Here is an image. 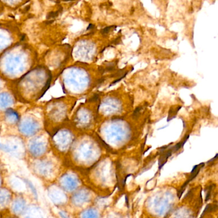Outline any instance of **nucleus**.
<instances>
[{"instance_id":"f257e3e1","label":"nucleus","mask_w":218,"mask_h":218,"mask_svg":"<svg viewBox=\"0 0 218 218\" xmlns=\"http://www.w3.org/2000/svg\"><path fill=\"white\" fill-rule=\"evenodd\" d=\"M90 200L89 193L87 191L81 190L76 193L72 197V202L76 205H83Z\"/></svg>"},{"instance_id":"f03ea898","label":"nucleus","mask_w":218,"mask_h":218,"mask_svg":"<svg viewBox=\"0 0 218 218\" xmlns=\"http://www.w3.org/2000/svg\"><path fill=\"white\" fill-rule=\"evenodd\" d=\"M62 185L65 189L68 191H74L78 186V182L74 178L70 176H67L63 179Z\"/></svg>"},{"instance_id":"7ed1b4c3","label":"nucleus","mask_w":218,"mask_h":218,"mask_svg":"<svg viewBox=\"0 0 218 218\" xmlns=\"http://www.w3.org/2000/svg\"><path fill=\"white\" fill-rule=\"evenodd\" d=\"M25 208V201L22 198H18L14 201L12 210L14 213L19 214L22 212Z\"/></svg>"},{"instance_id":"20e7f679","label":"nucleus","mask_w":218,"mask_h":218,"mask_svg":"<svg viewBox=\"0 0 218 218\" xmlns=\"http://www.w3.org/2000/svg\"><path fill=\"white\" fill-rule=\"evenodd\" d=\"M60 191H51L49 193V196L51 198V200L56 204H60L63 201V194Z\"/></svg>"},{"instance_id":"39448f33","label":"nucleus","mask_w":218,"mask_h":218,"mask_svg":"<svg viewBox=\"0 0 218 218\" xmlns=\"http://www.w3.org/2000/svg\"><path fill=\"white\" fill-rule=\"evenodd\" d=\"M81 218H99V215L95 209H88L82 213Z\"/></svg>"},{"instance_id":"423d86ee","label":"nucleus","mask_w":218,"mask_h":218,"mask_svg":"<svg viewBox=\"0 0 218 218\" xmlns=\"http://www.w3.org/2000/svg\"><path fill=\"white\" fill-rule=\"evenodd\" d=\"M10 194L6 191H0V205L6 204L10 199Z\"/></svg>"},{"instance_id":"0eeeda50","label":"nucleus","mask_w":218,"mask_h":218,"mask_svg":"<svg viewBox=\"0 0 218 218\" xmlns=\"http://www.w3.org/2000/svg\"><path fill=\"white\" fill-rule=\"evenodd\" d=\"M62 11H63V8L62 6H60V9H59L57 11H51V12H49L47 15V17H46L47 20H51V19H53L56 18V17H58L59 14L62 12Z\"/></svg>"},{"instance_id":"6e6552de","label":"nucleus","mask_w":218,"mask_h":218,"mask_svg":"<svg viewBox=\"0 0 218 218\" xmlns=\"http://www.w3.org/2000/svg\"><path fill=\"white\" fill-rule=\"evenodd\" d=\"M28 214V216L26 217V218H42L41 213L39 212L37 209L31 210V212Z\"/></svg>"},{"instance_id":"1a4fd4ad","label":"nucleus","mask_w":218,"mask_h":218,"mask_svg":"<svg viewBox=\"0 0 218 218\" xmlns=\"http://www.w3.org/2000/svg\"><path fill=\"white\" fill-rule=\"evenodd\" d=\"M217 208V205H214V204H209L206 206V207L204 210V212H203V214L201 215V217L203 216H204L205 214L206 213H208V212H211L212 211H214V210H216Z\"/></svg>"},{"instance_id":"9d476101","label":"nucleus","mask_w":218,"mask_h":218,"mask_svg":"<svg viewBox=\"0 0 218 218\" xmlns=\"http://www.w3.org/2000/svg\"><path fill=\"white\" fill-rule=\"evenodd\" d=\"M114 26L106 27L105 28H104L103 29H102V31H101V33H102V34H108V33L110 31V30L112 29V28H114Z\"/></svg>"},{"instance_id":"9b49d317","label":"nucleus","mask_w":218,"mask_h":218,"mask_svg":"<svg viewBox=\"0 0 218 218\" xmlns=\"http://www.w3.org/2000/svg\"><path fill=\"white\" fill-rule=\"evenodd\" d=\"M28 184L29 186L30 189H31V190L32 191L33 194H34V196H35L36 198H37V191H36V189L35 188V187H34L32 184L31 182H28Z\"/></svg>"},{"instance_id":"f8f14e48","label":"nucleus","mask_w":218,"mask_h":218,"mask_svg":"<svg viewBox=\"0 0 218 218\" xmlns=\"http://www.w3.org/2000/svg\"><path fill=\"white\" fill-rule=\"evenodd\" d=\"M212 186H210L208 188V191L206 192V194L205 202H207L210 199V194H211V193H212Z\"/></svg>"},{"instance_id":"ddd939ff","label":"nucleus","mask_w":218,"mask_h":218,"mask_svg":"<svg viewBox=\"0 0 218 218\" xmlns=\"http://www.w3.org/2000/svg\"><path fill=\"white\" fill-rule=\"evenodd\" d=\"M29 9H30V6H29V5H28L27 6H26V7L24 8V9L22 10V14H25V13H26V12H28V11L29 10Z\"/></svg>"},{"instance_id":"4468645a","label":"nucleus","mask_w":218,"mask_h":218,"mask_svg":"<svg viewBox=\"0 0 218 218\" xmlns=\"http://www.w3.org/2000/svg\"><path fill=\"white\" fill-rule=\"evenodd\" d=\"M59 214H60V217H62V218H68V217L65 215V214L63 213V212H59Z\"/></svg>"},{"instance_id":"2eb2a0df","label":"nucleus","mask_w":218,"mask_h":218,"mask_svg":"<svg viewBox=\"0 0 218 218\" xmlns=\"http://www.w3.org/2000/svg\"><path fill=\"white\" fill-rule=\"evenodd\" d=\"M94 28H95V26H94V24H90L89 26H88V28H87V30H89L90 29H92Z\"/></svg>"},{"instance_id":"dca6fc26","label":"nucleus","mask_w":218,"mask_h":218,"mask_svg":"<svg viewBox=\"0 0 218 218\" xmlns=\"http://www.w3.org/2000/svg\"><path fill=\"white\" fill-rule=\"evenodd\" d=\"M63 1H74V0H62Z\"/></svg>"}]
</instances>
